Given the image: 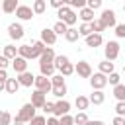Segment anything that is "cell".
<instances>
[{"label":"cell","mask_w":125,"mask_h":125,"mask_svg":"<svg viewBox=\"0 0 125 125\" xmlns=\"http://www.w3.org/2000/svg\"><path fill=\"white\" fill-rule=\"evenodd\" d=\"M35 111H37V109L27 102V104H23V105L20 107V111H18V113H16V117H14V121H16V123H23V125H25V123H29V121L37 115Z\"/></svg>","instance_id":"obj_1"},{"label":"cell","mask_w":125,"mask_h":125,"mask_svg":"<svg viewBox=\"0 0 125 125\" xmlns=\"http://www.w3.org/2000/svg\"><path fill=\"white\" fill-rule=\"evenodd\" d=\"M57 16H59V21H62V23H64V25H68V27H72V25L78 21L76 12H74V10H70L68 6H62L61 10H57Z\"/></svg>","instance_id":"obj_2"},{"label":"cell","mask_w":125,"mask_h":125,"mask_svg":"<svg viewBox=\"0 0 125 125\" xmlns=\"http://www.w3.org/2000/svg\"><path fill=\"white\" fill-rule=\"evenodd\" d=\"M98 20L104 23V27H105V29H107V27H115V25H117V16H115V12H113V10H109V8L102 10V16H100Z\"/></svg>","instance_id":"obj_3"},{"label":"cell","mask_w":125,"mask_h":125,"mask_svg":"<svg viewBox=\"0 0 125 125\" xmlns=\"http://www.w3.org/2000/svg\"><path fill=\"white\" fill-rule=\"evenodd\" d=\"M104 55H105V61L113 62L119 57V43L117 41H107L105 47H104Z\"/></svg>","instance_id":"obj_4"},{"label":"cell","mask_w":125,"mask_h":125,"mask_svg":"<svg viewBox=\"0 0 125 125\" xmlns=\"http://www.w3.org/2000/svg\"><path fill=\"white\" fill-rule=\"evenodd\" d=\"M16 18H18L20 21H31V20L35 18V14H33L31 6H27V4H20L18 10H16Z\"/></svg>","instance_id":"obj_5"},{"label":"cell","mask_w":125,"mask_h":125,"mask_svg":"<svg viewBox=\"0 0 125 125\" xmlns=\"http://www.w3.org/2000/svg\"><path fill=\"white\" fill-rule=\"evenodd\" d=\"M88 80H90L92 90H104V88L107 86V76H105V74H102V72H94Z\"/></svg>","instance_id":"obj_6"},{"label":"cell","mask_w":125,"mask_h":125,"mask_svg":"<svg viewBox=\"0 0 125 125\" xmlns=\"http://www.w3.org/2000/svg\"><path fill=\"white\" fill-rule=\"evenodd\" d=\"M70 113V102L68 100H57L55 102V109H53V117H62Z\"/></svg>","instance_id":"obj_7"},{"label":"cell","mask_w":125,"mask_h":125,"mask_svg":"<svg viewBox=\"0 0 125 125\" xmlns=\"http://www.w3.org/2000/svg\"><path fill=\"white\" fill-rule=\"evenodd\" d=\"M8 35H10V39L20 41V39H23L25 29H23V25H21L20 21H14V23H10V25H8Z\"/></svg>","instance_id":"obj_8"},{"label":"cell","mask_w":125,"mask_h":125,"mask_svg":"<svg viewBox=\"0 0 125 125\" xmlns=\"http://www.w3.org/2000/svg\"><path fill=\"white\" fill-rule=\"evenodd\" d=\"M33 86H35V90H39V92H43V94H51V90H53L51 80H49L47 76H41V74H37V76H35Z\"/></svg>","instance_id":"obj_9"},{"label":"cell","mask_w":125,"mask_h":125,"mask_svg":"<svg viewBox=\"0 0 125 125\" xmlns=\"http://www.w3.org/2000/svg\"><path fill=\"white\" fill-rule=\"evenodd\" d=\"M74 72L80 76V78H90L94 72H92V66H90V62L88 61H78L76 64H74Z\"/></svg>","instance_id":"obj_10"},{"label":"cell","mask_w":125,"mask_h":125,"mask_svg":"<svg viewBox=\"0 0 125 125\" xmlns=\"http://www.w3.org/2000/svg\"><path fill=\"white\" fill-rule=\"evenodd\" d=\"M39 41L45 43L47 47H51V45L57 43V35H55V31H53L51 27H43V29H41V39H39Z\"/></svg>","instance_id":"obj_11"},{"label":"cell","mask_w":125,"mask_h":125,"mask_svg":"<svg viewBox=\"0 0 125 125\" xmlns=\"http://www.w3.org/2000/svg\"><path fill=\"white\" fill-rule=\"evenodd\" d=\"M45 102H47V94H43V92H39V90H33L31 92V105L35 107V109H41L43 105H45Z\"/></svg>","instance_id":"obj_12"},{"label":"cell","mask_w":125,"mask_h":125,"mask_svg":"<svg viewBox=\"0 0 125 125\" xmlns=\"http://www.w3.org/2000/svg\"><path fill=\"white\" fill-rule=\"evenodd\" d=\"M16 78H18L20 86H23V88H31V86H33V82H35V76H33V74L29 72V70H25V72L18 74Z\"/></svg>","instance_id":"obj_13"},{"label":"cell","mask_w":125,"mask_h":125,"mask_svg":"<svg viewBox=\"0 0 125 125\" xmlns=\"http://www.w3.org/2000/svg\"><path fill=\"white\" fill-rule=\"evenodd\" d=\"M10 64H12V68H14V72H16V74H21V72H25V70H27V61H25V59H21V57H16L14 61H10Z\"/></svg>","instance_id":"obj_14"},{"label":"cell","mask_w":125,"mask_h":125,"mask_svg":"<svg viewBox=\"0 0 125 125\" xmlns=\"http://www.w3.org/2000/svg\"><path fill=\"white\" fill-rule=\"evenodd\" d=\"M55 72H57V68H55V64H53V62H39V74H41V76L51 78Z\"/></svg>","instance_id":"obj_15"},{"label":"cell","mask_w":125,"mask_h":125,"mask_svg":"<svg viewBox=\"0 0 125 125\" xmlns=\"http://www.w3.org/2000/svg\"><path fill=\"white\" fill-rule=\"evenodd\" d=\"M84 43H86V47H100L102 43H104V37L100 35V33H92V35H88L86 39H84Z\"/></svg>","instance_id":"obj_16"},{"label":"cell","mask_w":125,"mask_h":125,"mask_svg":"<svg viewBox=\"0 0 125 125\" xmlns=\"http://www.w3.org/2000/svg\"><path fill=\"white\" fill-rule=\"evenodd\" d=\"M88 100H90V104H94V105H102V104L105 102V92H104V90H94Z\"/></svg>","instance_id":"obj_17"},{"label":"cell","mask_w":125,"mask_h":125,"mask_svg":"<svg viewBox=\"0 0 125 125\" xmlns=\"http://www.w3.org/2000/svg\"><path fill=\"white\" fill-rule=\"evenodd\" d=\"M20 2L18 0H2V12L4 14H16Z\"/></svg>","instance_id":"obj_18"},{"label":"cell","mask_w":125,"mask_h":125,"mask_svg":"<svg viewBox=\"0 0 125 125\" xmlns=\"http://www.w3.org/2000/svg\"><path fill=\"white\" fill-rule=\"evenodd\" d=\"M76 16L80 18L82 23H92V21H94V12H92L90 8H82V10H78Z\"/></svg>","instance_id":"obj_19"},{"label":"cell","mask_w":125,"mask_h":125,"mask_svg":"<svg viewBox=\"0 0 125 125\" xmlns=\"http://www.w3.org/2000/svg\"><path fill=\"white\" fill-rule=\"evenodd\" d=\"M98 72H102V74H105V76H109L111 72H115V64L104 59V61H102V62L98 64Z\"/></svg>","instance_id":"obj_20"},{"label":"cell","mask_w":125,"mask_h":125,"mask_svg":"<svg viewBox=\"0 0 125 125\" xmlns=\"http://www.w3.org/2000/svg\"><path fill=\"white\" fill-rule=\"evenodd\" d=\"M47 49V45L45 43H41V41H33L31 43V53H33V59H37L39 61V57L43 55V51Z\"/></svg>","instance_id":"obj_21"},{"label":"cell","mask_w":125,"mask_h":125,"mask_svg":"<svg viewBox=\"0 0 125 125\" xmlns=\"http://www.w3.org/2000/svg\"><path fill=\"white\" fill-rule=\"evenodd\" d=\"M2 55H4L8 61H14V59L18 57V47H16V45H12V43H8V45H4Z\"/></svg>","instance_id":"obj_22"},{"label":"cell","mask_w":125,"mask_h":125,"mask_svg":"<svg viewBox=\"0 0 125 125\" xmlns=\"http://www.w3.org/2000/svg\"><path fill=\"white\" fill-rule=\"evenodd\" d=\"M18 57H21V59H25V61H33L31 45H20V47H18Z\"/></svg>","instance_id":"obj_23"},{"label":"cell","mask_w":125,"mask_h":125,"mask_svg":"<svg viewBox=\"0 0 125 125\" xmlns=\"http://www.w3.org/2000/svg\"><path fill=\"white\" fill-rule=\"evenodd\" d=\"M74 105H76V109L78 111H86L88 109V105H90V100H88V96H76V100H74Z\"/></svg>","instance_id":"obj_24"},{"label":"cell","mask_w":125,"mask_h":125,"mask_svg":"<svg viewBox=\"0 0 125 125\" xmlns=\"http://www.w3.org/2000/svg\"><path fill=\"white\" fill-rule=\"evenodd\" d=\"M31 10H33L35 16H41V14H45V10H47V2H45V0H35V2L31 4Z\"/></svg>","instance_id":"obj_25"},{"label":"cell","mask_w":125,"mask_h":125,"mask_svg":"<svg viewBox=\"0 0 125 125\" xmlns=\"http://www.w3.org/2000/svg\"><path fill=\"white\" fill-rule=\"evenodd\" d=\"M20 88H21V86H20L18 78H8V80H6V92H8V94H18Z\"/></svg>","instance_id":"obj_26"},{"label":"cell","mask_w":125,"mask_h":125,"mask_svg":"<svg viewBox=\"0 0 125 125\" xmlns=\"http://www.w3.org/2000/svg\"><path fill=\"white\" fill-rule=\"evenodd\" d=\"M55 51H53V47H47L45 51H43V55L39 57V62H53L55 61Z\"/></svg>","instance_id":"obj_27"},{"label":"cell","mask_w":125,"mask_h":125,"mask_svg":"<svg viewBox=\"0 0 125 125\" xmlns=\"http://www.w3.org/2000/svg\"><path fill=\"white\" fill-rule=\"evenodd\" d=\"M113 96L117 102H125V84H117L113 86Z\"/></svg>","instance_id":"obj_28"},{"label":"cell","mask_w":125,"mask_h":125,"mask_svg":"<svg viewBox=\"0 0 125 125\" xmlns=\"http://www.w3.org/2000/svg\"><path fill=\"white\" fill-rule=\"evenodd\" d=\"M78 37H80V33H78V29H76V27H68V31L64 33V39H66L68 43L78 41Z\"/></svg>","instance_id":"obj_29"},{"label":"cell","mask_w":125,"mask_h":125,"mask_svg":"<svg viewBox=\"0 0 125 125\" xmlns=\"http://www.w3.org/2000/svg\"><path fill=\"white\" fill-rule=\"evenodd\" d=\"M59 74H61V76H64V78H66V76H70V74H74V64H72V62L62 64V66L59 68Z\"/></svg>","instance_id":"obj_30"},{"label":"cell","mask_w":125,"mask_h":125,"mask_svg":"<svg viewBox=\"0 0 125 125\" xmlns=\"http://www.w3.org/2000/svg\"><path fill=\"white\" fill-rule=\"evenodd\" d=\"M51 94H53L55 98H59V100H64V96H66V84H64V86H53Z\"/></svg>","instance_id":"obj_31"},{"label":"cell","mask_w":125,"mask_h":125,"mask_svg":"<svg viewBox=\"0 0 125 125\" xmlns=\"http://www.w3.org/2000/svg\"><path fill=\"white\" fill-rule=\"evenodd\" d=\"M72 119H74V125H86L90 121L88 115H86V111H78L76 115H72Z\"/></svg>","instance_id":"obj_32"},{"label":"cell","mask_w":125,"mask_h":125,"mask_svg":"<svg viewBox=\"0 0 125 125\" xmlns=\"http://www.w3.org/2000/svg\"><path fill=\"white\" fill-rule=\"evenodd\" d=\"M51 29L55 31V35H64V33L68 31V25H64L62 21H57V23H55V25H53Z\"/></svg>","instance_id":"obj_33"},{"label":"cell","mask_w":125,"mask_h":125,"mask_svg":"<svg viewBox=\"0 0 125 125\" xmlns=\"http://www.w3.org/2000/svg\"><path fill=\"white\" fill-rule=\"evenodd\" d=\"M78 33H80V37H88V35H92L94 31H92V25L90 23H80V27H78Z\"/></svg>","instance_id":"obj_34"},{"label":"cell","mask_w":125,"mask_h":125,"mask_svg":"<svg viewBox=\"0 0 125 125\" xmlns=\"http://www.w3.org/2000/svg\"><path fill=\"white\" fill-rule=\"evenodd\" d=\"M14 117L6 111V109H0V125H12Z\"/></svg>","instance_id":"obj_35"},{"label":"cell","mask_w":125,"mask_h":125,"mask_svg":"<svg viewBox=\"0 0 125 125\" xmlns=\"http://www.w3.org/2000/svg\"><path fill=\"white\" fill-rule=\"evenodd\" d=\"M66 6L70 8V10H82V8H86V0H68L66 2Z\"/></svg>","instance_id":"obj_36"},{"label":"cell","mask_w":125,"mask_h":125,"mask_svg":"<svg viewBox=\"0 0 125 125\" xmlns=\"http://www.w3.org/2000/svg\"><path fill=\"white\" fill-rule=\"evenodd\" d=\"M66 62H70L66 55H57V57H55V61H53V64H55V68H57V70H59L62 64H66Z\"/></svg>","instance_id":"obj_37"},{"label":"cell","mask_w":125,"mask_h":125,"mask_svg":"<svg viewBox=\"0 0 125 125\" xmlns=\"http://www.w3.org/2000/svg\"><path fill=\"white\" fill-rule=\"evenodd\" d=\"M51 86H64L66 82H64V76H61V74H53L51 78Z\"/></svg>","instance_id":"obj_38"},{"label":"cell","mask_w":125,"mask_h":125,"mask_svg":"<svg viewBox=\"0 0 125 125\" xmlns=\"http://www.w3.org/2000/svg\"><path fill=\"white\" fill-rule=\"evenodd\" d=\"M90 25H92V31H94V33H100V35H102V31H105V27H104V23H102L100 20H94Z\"/></svg>","instance_id":"obj_39"},{"label":"cell","mask_w":125,"mask_h":125,"mask_svg":"<svg viewBox=\"0 0 125 125\" xmlns=\"http://www.w3.org/2000/svg\"><path fill=\"white\" fill-rule=\"evenodd\" d=\"M107 84H111V86H117V84H121V74H117V72H111V74L107 76Z\"/></svg>","instance_id":"obj_40"},{"label":"cell","mask_w":125,"mask_h":125,"mask_svg":"<svg viewBox=\"0 0 125 125\" xmlns=\"http://www.w3.org/2000/svg\"><path fill=\"white\" fill-rule=\"evenodd\" d=\"M113 29H115V37L117 39H125V23H117Z\"/></svg>","instance_id":"obj_41"},{"label":"cell","mask_w":125,"mask_h":125,"mask_svg":"<svg viewBox=\"0 0 125 125\" xmlns=\"http://www.w3.org/2000/svg\"><path fill=\"white\" fill-rule=\"evenodd\" d=\"M27 125H47V119H45V115H35Z\"/></svg>","instance_id":"obj_42"},{"label":"cell","mask_w":125,"mask_h":125,"mask_svg":"<svg viewBox=\"0 0 125 125\" xmlns=\"http://www.w3.org/2000/svg\"><path fill=\"white\" fill-rule=\"evenodd\" d=\"M86 8H90L92 12H94V10H100V8H102V0H88V2H86Z\"/></svg>","instance_id":"obj_43"},{"label":"cell","mask_w":125,"mask_h":125,"mask_svg":"<svg viewBox=\"0 0 125 125\" xmlns=\"http://www.w3.org/2000/svg\"><path fill=\"white\" fill-rule=\"evenodd\" d=\"M59 125H74V119H72V115L68 113V115H62V117H59Z\"/></svg>","instance_id":"obj_44"},{"label":"cell","mask_w":125,"mask_h":125,"mask_svg":"<svg viewBox=\"0 0 125 125\" xmlns=\"http://www.w3.org/2000/svg\"><path fill=\"white\" fill-rule=\"evenodd\" d=\"M115 113H117V117L125 115V102H117L115 104Z\"/></svg>","instance_id":"obj_45"},{"label":"cell","mask_w":125,"mask_h":125,"mask_svg":"<svg viewBox=\"0 0 125 125\" xmlns=\"http://www.w3.org/2000/svg\"><path fill=\"white\" fill-rule=\"evenodd\" d=\"M49 4H51V6L55 8V10H61L62 6H66V0H51Z\"/></svg>","instance_id":"obj_46"},{"label":"cell","mask_w":125,"mask_h":125,"mask_svg":"<svg viewBox=\"0 0 125 125\" xmlns=\"http://www.w3.org/2000/svg\"><path fill=\"white\" fill-rule=\"evenodd\" d=\"M45 113H53V109H55V102H45V105L41 107Z\"/></svg>","instance_id":"obj_47"},{"label":"cell","mask_w":125,"mask_h":125,"mask_svg":"<svg viewBox=\"0 0 125 125\" xmlns=\"http://www.w3.org/2000/svg\"><path fill=\"white\" fill-rule=\"evenodd\" d=\"M8 66H10V61H8L4 55H0V70H6Z\"/></svg>","instance_id":"obj_48"},{"label":"cell","mask_w":125,"mask_h":125,"mask_svg":"<svg viewBox=\"0 0 125 125\" xmlns=\"http://www.w3.org/2000/svg\"><path fill=\"white\" fill-rule=\"evenodd\" d=\"M6 80H8V72H6V70H0V82L6 84Z\"/></svg>","instance_id":"obj_49"},{"label":"cell","mask_w":125,"mask_h":125,"mask_svg":"<svg viewBox=\"0 0 125 125\" xmlns=\"http://www.w3.org/2000/svg\"><path fill=\"white\" fill-rule=\"evenodd\" d=\"M47 125H59V119L51 115V117H47Z\"/></svg>","instance_id":"obj_50"},{"label":"cell","mask_w":125,"mask_h":125,"mask_svg":"<svg viewBox=\"0 0 125 125\" xmlns=\"http://www.w3.org/2000/svg\"><path fill=\"white\" fill-rule=\"evenodd\" d=\"M123 121H125L123 117H117V115L113 117V125H123Z\"/></svg>","instance_id":"obj_51"},{"label":"cell","mask_w":125,"mask_h":125,"mask_svg":"<svg viewBox=\"0 0 125 125\" xmlns=\"http://www.w3.org/2000/svg\"><path fill=\"white\" fill-rule=\"evenodd\" d=\"M86 125H105V123H104V121H100V119H94V121L90 119V121H88Z\"/></svg>","instance_id":"obj_52"},{"label":"cell","mask_w":125,"mask_h":125,"mask_svg":"<svg viewBox=\"0 0 125 125\" xmlns=\"http://www.w3.org/2000/svg\"><path fill=\"white\" fill-rule=\"evenodd\" d=\"M12 125H23V123H16V121H12Z\"/></svg>","instance_id":"obj_53"},{"label":"cell","mask_w":125,"mask_h":125,"mask_svg":"<svg viewBox=\"0 0 125 125\" xmlns=\"http://www.w3.org/2000/svg\"><path fill=\"white\" fill-rule=\"evenodd\" d=\"M0 8H2V0H0Z\"/></svg>","instance_id":"obj_54"},{"label":"cell","mask_w":125,"mask_h":125,"mask_svg":"<svg viewBox=\"0 0 125 125\" xmlns=\"http://www.w3.org/2000/svg\"><path fill=\"white\" fill-rule=\"evenodd\" d=\"M123 12H125V4H123Z\"/></svg>","instance_id":"obj_55"},{"label":"cell","mask_w":125,"mask_h":125,"mask_svg":"<svg viewBox=\"0 0 125 125\" xmlns=\"http://www.w3.org/2000/svg\"><path fill=\"white\" fill-rule=\"evenodd\" d=\"M123 72H125V64H123Z\"/></svg>","instance_id":"obj_56"},{"label":"cell","mask_w":125,"mask_h":125,"mask_svg":"<svg viewBox=\"0 0 125 125\" xmlns=\"http://www.w3.org/2000/svg\"><path fill=\"white\" fill-rule=\"evenodd\" d=\"M123 125H125V121H123Z\"/></svg>","instance_id":"obj_57"},{"label":"cell","mask_w":125,"mask_h":125,"mask_svg":"<svg viewBox=\"0 0 125 125\" xmlns=\"http://www.w3.org/2000/svg\"><path fill=\"white\" fill-rule=\"evenodd\" d=\"M123 119H125V115H123Z\"/></svg>","instance_id":"obj_58"}]
</instances>
